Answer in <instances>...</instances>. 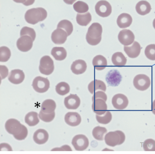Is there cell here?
<instances>
[{
	"mask_svg": "<svg viewBox=\"0 0 155 154\" xmlns=\"http://www.w3.org/2000/svg\"><path fill=\"white\" fill-rule=\"evenodd\" d=\"M5 128L8 133L13 135L15 138L18 141L25 139L28 135L27 128L15 119H10L7 121Z\"/></svg>",
	"mask_w": 155,
	"mask_h": 154,
	"instance_id": "1",
	"label": "cell"
},
{
	"mask_svg": "<svg viewBox=\"0 0 155 154\" xmlns=\"http://www.w3.org/2000/svg\"><path fill=\"white\" fill-rule=\"evenodd\" d=\"M102 27L101 25L97 22H94L89 27L86 39L87 43L91 46H96L98 44L102 39Z\"/></svg>",
	"mask_w": 155,
	"mask_h": 154,
	"instance_id": "2",
	"label": "cell"
},
{
	"mask_svg": "<svg viewBox=\"0 0 155 154\" xmlns=\"http://www.w3.org/2000/svg\"><path fill=\"white\" fill-rule=\"evenodd\" d=\"M47 11L42 7L32 8L28 10L25 14V19L28 23L35 25L47 18Z\"/></svg>",
	"mask_w": 155,
	"mask_h": 154,
	"instance_id": "3",
	"label": "cell"
},
{
	"mask_svg": "<svg viewBox=\"0 0 155 154\" xmlns=\"http://www.w3.org/2000/svg\"><path fill=\"white\" fill-rule=\"evenodd\" d=\"M151 84L150 77L143 74L137 75L133 80L134 86L136 89L140 91H146L149 88Z\"/></svg>",
	"mask_w": 155,
	"mask_h": 154,
	"instance_id": "4",
	"label": "cell"
},
{
	"mask_svg": "<svg viewBox=\"0 0 155 154\" xmlns=\"http://www.w3.org/2000/svg\"><path fill=\"white\" fill-rule=\"evenodd\" d=\"M54 69L53 60L49 56H44L41 58L39 67V69L41 74L48 76L52 74Z\"/></svg>",
	"mask_w": 155,
	"mask_h": 154,
	"instance_id": "5",
	"label": "cell"
},
{
	"mask_svg": "<svg viewBox=\"0 0 155 154\" xmlns=\"http://www.w3.org/2000/svg\"><path fill=\"white\" fill-rule=\"evenodd\" d=\"M32 86L36 92L43 93L48 91L50 87V82L47 78L37 76L34 79Z\"/></svg>",
	"mask_w": 155,
	"mask_h": 154,
	"instance_id": "6",
	"label": "cell"
},
{
	"mask_svg": "<svg viewBox=\"0 0 155 154\" xmlns=\"http://www.w3.org/2000/svg\"><path fill=\"white\" fill-rule=\"evenodd\" d=\"M72 144L76 151H83L88 147L89 141L85 135H78L74 137Z\"/></svg>",
	"mask_w": 155,
	"mask_h": 154,
	"instance_id": "7",
	"label": "cell"
},
{
	"mask_svg": "<svg viewBox=\"0 0 155 154\" xmlns=\"http://www.w3.org/2000/svg\"><path fill=\"white\" fill-rule=\"evenodd\" d=\"M95 8L97 14L101 17H108L112 12V8L110 4L106 1H98Z\"/></svg>",
	"mask_w": 155,
	"mask_h": 154,
	"instance_id": "8",
	"label": "cell"
},
{
	"mask_svg": "<svg viewBox=\"0 0 155 154\" xmlns=\"http://www.w3.org/2000/svg\"><path fill=\"white\" fill-rule=\"evenodd\" d=\"M112 103L113 107L117 110H122L128 106L129 101L127 96L122 94H117L112 98Z\"/></svg>",
	"mask_w": 155,
	"mask_h": 154,
	"instance_id": "9",
	"label": "cell"
},
{
	"mask_svg": "<svg viewBox=\"0 0 155 154\" xmlns=\"http://www.w3.org/2000/svg\"><path fill=\"white\" fill-rule=\"evenodd\" d=\"M120 43L124 46H129L134 41L135 36L132 31L129 29H123L120 31L118 36Z\"/></svg>",
	"mask_w": 155,
	"mask_h": 154,
	"instance_id": "10",
	"label": "cell"
},
{
	"mask_svg": "<svg viewBox=\"0 0 155 154\" xmlns=\"http://www.w3.org/2000/svg\"><path fill=\"white\" fill-rule=\"evenodd\" d=\"M33 42V40L29 36H21L17 41V48L22 52H27L32 48Z\"/></svg>",
	"mask_w": 155,
	"mask_h": 154,
	"instance_id": "11",
	"label": "cell"
},
{
	"mask_svg": "<svg viewBox=\"0 0 155 154\" xmlns=\"http://www.w3.org/2000/svg\"><path fill=\"white\" fill-rule=\"evenodd\" d=\"M68 36L65 31L61 29L57 28L52 33L51 39L56 44H62L66 42Z\"/></svg>",
	"mask_w": 155,
	"mask_h": 154,
	"instance_id": "12",
	"label": "cell"
},
{
	"mask_svg": "<svg viewBox=\"0 0 155 154\" xmlns=\"http://www.w3.org/2000/svg\"><path fill=\"white\" fill-rule=\"evenodd\" d=\"M81 99L77 94H71L64 99L65 106L69 110H76L81 104Z\"/></svg>",
	"mask_w": 155,
	"mask_h": 154,
	"instance_id": "13",
	"label": "cell"
},
{
	"mask_svg": "<svg viewBox=\"0 0 155 154\" xmlns=\"http://www.w3.org/2000/svg\"><path fill=\"white\" fill-rule=\"evenodd\" d=\"M104 140L107 145L111 147H114L119 145L120 137L117 131H111L106 134Z\"/></svg>",
	"mask_w": 155,
	"mask_h": 154,
	"instance_id": "14",
	"label": "cell"
},
{
	"mask_svg": "<svg viewBox=\"0 0 155 154\" xmlns=\"http://www.w3.org/2000/svg\"><path fill=\"white\" fill-rule=\"evenodd\" d=\"M92 109L94 112L97 115H103L107 111V105L104 100L97 99L93 101Z\"/></svg>",
	"mask_w": 155,
	"mask_h": 154,
	"instance_id": "15",
	"label": "cell"
},
{
	"mask_svg": "<svg viewBox=\"0 0 155 154\" xmlns=\"http://www.w3.org/2000/svg\"><path fill=\"white\" fill-rule=\"evenodd\" d=\"M25 78V75L23 71L19 69H15L10 72L8 80L12 84H19L23 82Z\"/></svg>",
	"mask_w": 155,
	"mask_h": 154,
	"instance_id": "16",
	"label": "cell"
},
{
	"mask_svg": "<svg viewBox=\"0 0 155 154\" xmlns=\"http://www.w3.org/2000/svg\"><path fill=\"white\" fill-rule=\"evenodd\" d=\"M66 123L71 126H77L81 124L82 119L81 115L76 112H68L64 117Z\"/></svg>",
	"mask_w": 155,
	"mask_h": 154,
	"instance_id": "17",
	"label": "cell"
},
{
	"mask_svg": "<svg viewBox=\"0 0 155 154\" xmlns=\"http://www.w3.org/2000/svg\"><path fill=\"white\" fill-rule=\"evenodd\" d=\"M141 47L139 43L135 41L133 45L130 47L124 46V50L126 54L131 58H135L139 56L140 53Z\"/></svg>",
	"mask_w": 155,
	"mask_h": 154,
	"instance_id": "18",
	"label": "cell"
},
{
	"mask_svg": "<svg viewBox=\"0 0 155 154\" xmlns=\"http://www.w3.org/2000/svg\"><path fill=\"white\" fill-rule=\"evenodd\" d=\"M87 67V64L84 60H78L73 62L71 70L75 74L80 75L86 72Z\"/></svg>",
	"mask_w": 155,
	"mask_h": 154,
	"instance_id": "19",
	"label": "cell"
},
{
	"mask_svg": "<svg viewBox=\"0 0 155 154\" xmlns=\"http://www.w3.org/2000/svg\"><path fill=\"white\" fill-rule=\"evenodd\" d=\"M33 138L34 141L38 145H43L48 141L49 135L46 130L39 129L34 134Z\"/></svg>",
	"mask_w": 155,
	"mask_h": 154,
	"instance_id": "20",
	"label": "cell"
},
{
	"mask_svg": "<svg viewBox=\"0 0 155 154\" xmlns=\"http://www.w3.org/2000/svg\"><path fill=\"white\" fill-rule=\"evenodd\" d=\"M107 83L112 86H117L121 82L122 76L117 70H111L106 77Z\"/></svg>",
	"mask_w": 155,
	"mask_h": 154,
	"instance_id": "21",
	"label": "cell"
},
{
	"mask_svg": "<svg viewBox=\"0 0 155 154\" xmlns=\"http://www.w3.org/2000/svg\"><path fill=\"white\" fill-rule=\"evenodd\" d=\"M132 18L130 15L126 13L120 15L117 17V23L120 28L125 29L130 27L132 24Z\"/></svg>",
	"mask_w": 155,
	"mask_h": 154,
	"instance_id": "22",
	"label": "cell"
},
{
	"mask_svg": "<svg viewBox=\"0 0 155 154\" xmlns=\"http://www.w3.org/2000/svg\"><path fill=\"white\" fill-rule=\"evenodd\" d=\"M88 90L91 94H94L97 90H101L105 92L107 90V86L103 81L95 80L89 84Z\"/></svg>",
	"mask_w": 155,
	"mask_h": 154,
	"instance_id": "23",
	"label": "cell"
},
{
	"mask_svg": "<svg viewBox=\"0 0 155 154\" xmlns=\"http://www.w3.org/2000/svg\"><path fill=\"white\" fill-rule=\"evenodd\" d=\"M136 9L139 14L145 15L150 13L152 8L149 2L146 1H142L136 4Z\"/></svg>",
	"mask_w": 155,
	"mask_h": 154,
	"instance_id": "24",
	"label": "cell"
},
{
	"mask_svg": "<svg viewBox=\"0 0 155 154\" xmlns=\"http://www.w3.org/2000/svg\"><path fill=\"white\" fill-rule=\"evenodd\" d=\"M92 64L97 70H102L107 67V60L102 55H97L94 58Z\"/></svg>",
	"mask_w": 155,
	"mask_h": 154,
	"instance_id": "25",
	"label": "cell"
},
{
	"mask_svg": "<svg viewBox=\"0 0 155 154\" xmlns=\"http://www.w3.org/2000/svg\"><path fill=\"white\" fill-rule=\"evenodd\" d=\"M51 55L57 61H62L66 58L67 52L63 47H54L52 49Z\"/></svg>",
	"mask_w": 155,
	"mask_h": 154,
	"instance_id": "26",
	"label": "cell"
},
{
	"mask_svg": "<svg viewBox=\"0 0 155 154\" xmlns=\"http://www.w3.org/2000/svg\"><path fill=\"white\" fill-rule=\"evenodd\" d=\"M56 104L53 100L47 99L44 101L41 105V111L45 114H51L54 112Z\"/></svg>",
	"mask_w": 155,
	"mask_h": 154,
	"instance_id": "27",
	"label": "cell"
},
{
	"mask_svg": "<svg viewBox=\"0 0 155 154\" xmlns=\"http://www.w3.org/2000/svg\"><path fill=\"white\" fill-rule=\"evenodd\" d=\"M112 61L113 64L118 67L125 66L127 63V59L122 53L117 52L113 55Z\"/></svg>",
	"mask_w": 155,
	"mask_h": 154,
	"instance_id": "28",
	"label": "cell"
},
{
	"mask_svg": "<svg viewBox=\"0 0 155 154\" xmlns=\"http://www.w3.org/2000/svg\"><path fill=\"white\" fill-rule=\"evenodd\" d=\"M77 21L80 26H86L92 21V16L89 12L84 14H77Z\"/></svg>",
	"mask_w": 155,
	"mask_h": 154,
	"instance_id": "29",
	"label": "cell"
},
{
	"mask_svg": "<svg viewBox=\"0 0 155 154\" xmlns=\"http://www.w3.org/2000/svg\"><path fill=\"white\" fill-rule=\"evenodd\" d=\"M38 116V114L37 112H30L26 115L25 117V122L30 126H36L40 121Z\"/></svg>",
	"mask_w": 155,
	"mask_h": 154,
	"instance_id": "30",
	"label": "cell"
},
{
	"mask_svg": "<svg viewBox=\"0 0 155 154\" xmlns=\"http://www.w3.org/2000/svg\"><path fill=\"white\" fill-rule=\"evenodd\" d=\"M107 132V130L106 128L97 126L95 127L92 131V134L93 137L97 141H103L104 135Z\"/></svg>",
	"mask_w": 155,
	"mask_h": 154,
	"instance_id": "31",
	"label": "cell"
},
{
	"mask_svg": "<svg viewBox=\"0 0 155 154\" xmlns=\"http://www.w3.org/2000/svg\"><path fill=\"white\" fill-rule=\"evenodd\" d=\"M57 28H62L67 33L68 36H69L73 31V25L71 21L67 20H63L59 22Z\"/></svg>",
	"mask_w": 155,
	"mask_h": 154,
	"instance_id": "32",
	"label": "cell"
},
{
	"mask_svg": "<svg viewBox=\"0 0 155 154\" xmlns=\"http://www.w3.org/2000/svg\"><path fill=\"white\" fill-rule=\"evenodd\" d=\"M96 119L99 123L107 125L110 123L112 118V114L110 111H107L106 113L102 115H96Z\"/></svg>",
	"mask_w": 155,
	"mask_h": 154,
	"instance_id": "33",
	"label": "cell"
},
{
	"mask_svg": "<svg viewBox=\"0 0 155 154\" xmlns=\"http://www.w3.org/2000/svg\"><path fill=\"white\" fill-rule=\"evenodd\" d=\"M56 91L58 94L61 96H64L70 92L69 85L66 82H60L56 86Z\"/></svg>",
	"mask_w": 155,
	"mask_h": 154,
	"instance_id": "34",
	"label": "cell"
},
{
	"mask_svg": "<svg viewBox=\"0 0 155 154\" xmlns=\"http://www.w3.org/2000/svg\"><path fill=\"white\" fill-rule=\"evenodd\" d=\"M11 56V50L8 47L6 46H2L0 47V62H7Z\"/></svg>",
	"mask_w": 155,
	"mask_h": 154,
	"instance_id": "35",
	"label": "cell"
},
{
	"mask_svg": "<svg viewBox=\"0 0 155 154\" xmlns=\"http://www.w3.org/2000/svg\"><path fill=\"white\" fill-rule=\"evenodd\" d=\"M73 8L76 12L80 13H85L89 9L87 3L81 1H78L75 2Z\"/></svg>",
	"mask_w": 155,
	"mask_h": 154,
	"instance_id": "36",
	"label": "cell"
},
{
	"mask_svg": "<svg viewBox=\"0 0 155 154\" xmlns=\"http://www.w3.org/2000/svg\"><path fill=\"white\" fill-rule=\"evenodd\" d=\"M145 54L149 60L155 61V44H152L147 46L145 50Z\"/></svg>",
	"mask_w": 155,
	"mask_h": 154,
	"instance_id": "37",
	"label": "cell"
},
{
	"mask_svg": "<svg viewBox=\"0 0 155 154\" xmlns=\"http://www.w3.org/2000/svg\"><path fill=\"white\" fill-rule=\"evenodd\" d=\"M21 37L24 36H28L32 38L33 41L35 39L36 34L35 30L31 27H24L21 29L20 32Z\"/></svg>",
	"mask_w": 155,
	"mask_h": 154,
	"instance_id": "38",
	"label": "cell"
},
{
	"mask_svg": "<svg viewBox=\"0 0 155 154\" xmlns=\"http://www.w3.org/2000/svg\"><path fill=\"white\" fill-rule=\"evenodd\" d=\"M144 151H155V140L149 139H146L143 144Z\"/></svg>",
	"mask_w": 155,
	"mask_h": 154,
	"instance_id": "39",
	"label": "cell"
},
{
	"mask_svg": "<svg viewBox=\"0 0 155 154\" xmlns=\"http://www.w3.org/2000/svg\"><path fill=\"white\" fill-rule=\"evenodd\" d=\"M40 119L42 120L44 122H50L54 120L55 116V112H54L51 114H45L41 111L38 115Z\"/></svg>",
	"mask_w": 155,
	"mask_h": 154,
	"instance_id": "40",
	"label": "cell"
},
{
	"mask_svg": "<svg viewBox=\"0 0 155 154\" xmlns=\"http://www.w3.org/2000/svg\"><path fill=\"white\" fill-rule=\"evenodd\" d=\"M97 99H101L104 100L106 102L107 100V95L103 91H97L94 94L93 96L92 97V102Z\"/></svg>",
	"mask_w": 155,
	"mask_h": 154,
	"instance_id": "41",
	"label": "cell"
},
{
	"mask_svg": "<svg viewBox=\"0 0 155 154\" xmlns=\"http://www.w3.org/2000/svg\"><path fill=\"white\" fill-rule=\"evenodd\" d=\"M8 70L7 67L5 66H0V77L1 80L5 78L8 76Z\"/></svg>",
	"mask_w": 155,
	"mask_h": 154,
	"instance_id": "42",
	"label": "cell"
},
{
	"mask_svg": "<svg viewBox=\"0 0 155 154\" xmlns=\"http://www.w3.org/2000/svg\"><path fill=\"white\" fill-rule=\"evenodd\" d=\"M51 151H72V150L71 147L68 145H64L60 148H57L52 149Z\"/></svg>",
	"mask_w": 155,
	"mask_h": 154,
	"instance_id": "43",
	"label": "cell"
},
{
	"mask_svg": "<svg viewBox=\"0 0 155 154\" xmlns=\"http://www.w3.org/2000/svg\"><path fill=\"white\" fill-rule=\"evenodd\" d=\"M1 151H12V148L7 143H2L1 144Z\"/></svg>",
	"mask_w": 155,
	"mask_h": 154,
	"instance_id": "44",
	"label": "cell"
},
{
	"mask_svg": "<svg viewBox=\"0 0 155 154\" xmlns=\"http://www.w3.org/2000/svg\"><path fill=\"white\" fill-rule=\"evenodd\" d=\"M117 131L119 134L120 137V141L119 145H122L125 141L126 136L125 134L122 131Z\"/></svg>",
	"mask_w": 155,
	"mask_h": 154,
	"instance_id": "45",
	"label": "cell"
},
{
	"mask_svg": "<svg viewBox=\"0 0 155 154\" xmlns=\"http://www.w3.org/2000/svg\"><path fill=\"white\" fill-rule=\"evenodd\" d=\"M152 113L155 115V100L152 102Z\"/></svg>",
	"mask_w": 155,
	"mask_h": 154,
	"instance_id": "46",
	"label": "cell"
},
{
	"mask_svg": "<svg viewBox=\"0 0 155 154\" xmlns=\"http://www.w3.org/2000/svg\"><path fill=\"white\" fill-rule=\"evenodd\" d=\"M153 28H154V29H155V19L154 20H153Z\"/></svg>",
	"mask_w": 155,
	"mask_h": 154,
	"instance_id": "47",
	"label": "cell"
}]
</instances>
